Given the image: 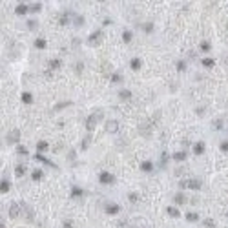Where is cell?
Masks as SVG:
<instances>
[{
    "instance_id": "obj_23",
    "label": "cell",
    "mask_w": 228,
    "mask_h": 228,
    "mask_svg": "<svg viewBox=\"0 0 228 228\" xmlns=\"http://www.w3.org/2000/svg\"><path fill=\"white\" fill-rule=\"evenodd\" d=\"M140 66H143V62H140V59H139V57H133L132 60H130V68H132L133 71H139V69H140Z\"/></svg>"
},
{
    "instance_id": "obj_47",
    "label": "cell",
    "mask_w": 228,
    "mask_h": 228,
    "mask_svg": "<svg viewBox=\"0 0 228 228\" xmlns=\"http://www.w3.org/2000/svg\"><path fill=\"white\" fill-rule=\"evenodd\" d=\"M62 228H73V221H71V219L62 221Z\"/></svg>"
},
{
    "instance_id": "obj_27",
    "label": "cell",
    "mask_w": 228,
    "mask_h": 228,
    "mask_svg": "<svg viewBox=\"0 0 228 228\" xmlns=\"http://www.w3.org/2000/svg\"><path fill=\"white\" fill-rule=\"evenodd\" d=\"M31 179H33V181H40V179H44V172L38 170V168H35L33 172H31Z\"/></svg>"
},
{
    "instance_id": "obj_21",
    "label": "cell",
    "mask_w": 228,
    "mask_h": 228,
    "mask_svg": "<svg viewBox=\"0 0 228 228\" xmlns=\"http://www.w3.org/2000/svg\"><path fill=\"white\" fill-rule=\"evenodd\" d=\"M166 214H168L170 217H173V219L181 217V212H179V208H177V206H168V208H166Z\"/></svg>"
},
{
    "instance_id": "obj_11",
    "label": "cell",
    "mask_w": 228,
    "mask_h": 228,
    "mask_svg": "<svg viewBox=\"0 0 228 228\" xmlns=\"http://www.w3.org/2000/svg\"><path fill=\"white\" fill-rule=\"evenodd\" d=\"M11 190V182H9V177H7V172L2 175V182H0V192L2 193H7Z\"/></svg>"
},
{
    "instance_id": "obj_37",
    "label": "cell",
    "mask_w": 228,
    "mask_h": 228,
    "mask_svg": "<svg viewBox=\"0 0 228 228\" xmlns=\"http://www.w3.org/2000/svg\"><path fill=\"white\" fill-rule=\"evenodd\" d=\"M201 64H203V68H214L215 60H214V59H210V57H206V59H203V60H201Z\"/></svg>"
},
{
    "instance_id": "obj_18",
    "label": "cell",
    "mask_w": 228,
    "mask_h": 228,
    "mask_svg": "<svg viewBox=\"0 0 228 228\" xmlns=\"http://www.w3.org/2000/svg\"><path fill=\"white\" fill-rule=\"evenodd\" d=\"M193 153H195V155H203V153H204V143H203V140L193 143Z\"/></svg>"
},
{
    "instance_id": "obj_35",
    "label": "cell",
    "mask_w": 228,
    "mask_h": 228,
    "mask_svg": "<svg viewBox=\"0 0 228 228\" xmlns=\"http://www.w3.org/2000/svg\"><path fill=\"white\" fill-rule=\"evenodd\" d=\"M122 73L121 71H113L111 73V82H115V84H119V82H122Z\"/></svg>"
},
{
    "instance_id": "obj_42",
    "label": "cell",
    "mask_w": 228,
    "mask_h": 228,
    "mask_svg": "<svg viewBox=\"0 0 228 228\" xmlns=\"http://www.w3.org/2000/svg\"><path fill=\"white\" fill-rule=\"evenodd\" d=\"M37 28H38V20L29 18V20H28V29H37Z\"/></svg>"
},
{
    "instance_id": "obj_13",
    "label": "cell",
    "mask_w": 228,
    "mask_h": 228,
    "mask_svg": "<svg viewBox=\"0 0 228 228\" xmlns=\"http://www.w3.org/2000/svg\"><path fill=\"white\" fill-rule=\"evenodd\" d=\"M15 13H17L18 17H26V15L29 13V6H28V4H18V6L15 7Z\"/></svg>"
},
{
    "instance_id": "obj_41",
    "label": "cell",
    "mask_w": 228,
    "mask_h": 228,
    "mask_svg": "<svg viewBox=\"0 0 228 228\" xmlns=\"http://www.w3.org/2000/svg\"><path fill=\"white\" fill-rule=\"evenodd\" d=\"M203 226L204 228H215V221L212 219V217H206V219L203 221Z\"/></svg>"
},
{
    "instance_id": "obj_50",
    "label": "cell",
    "mask_w": 228,
    "mask_h": 228,
    "mask_svg": "<svg viewBox=\"0 0 228 228\" xmlns=\"http://www.w3.org/2000/svg\"><path fill=\"white\" fill-rule=\"evenodd\" d=\"M68 159H69L71 162L75 161V150H69V153H68Z\"/></svg>"
},
{
    "instance_id": "obj_44",
    "label": "cell",
    "mask_w": 228,
    "mask_h": 228,
    "mask_svg": "<svg viewBox=\"0 0 228 228\" xmlns=\"http://www.w3.org/2000/svg\"><path fill=\"white\" fill-rule=\"evenodd\" d=\"M17 151H18L20 155H28V153H29L28 148H26V146H22V144H18V146H17Z\"/></svg>"
},
{
    "instance_id": "obj_33",
    "label": "cell",
    "mask_w": 228,
    "mask_h": 228,
    "mask_svg": "<svg viewBox=\"0 0 228 228\" xmlns=\"http://www.w3.org/2000/svg\"><path fill=\"white\" fill-rule=\"evenodd\" d=\"M84 22H86V20H84V17H82V15H75V17H73V24L77 26V28H82V26H84Z\"/></svg>"
},
{
    "instance_id": "obj_16",
    "label": "cell",
    "mask_w": 228,
    "mask_h": 228,
    "mask_svg": "<svg viewBox=\"0 0 228 228\" xmlns=\"http://www.w3.org/2000/svg\"><path fill=\"white\" fill-rule=\"evenodd\" d=\"M117 97H119L121 101H130V99H132V91L126 90V88H122V90L117 91Z\"/></svg>"
},
{
    "instance_id": "obj_15",
    "label": "cell",
    "mask_w": 228,
    "mask_h": 228,
    "mask_svg": "<svg viewBox=\"0 0 228 228\" xmlns=\"http://www.w3.org/2000/svg\"><path fill=\"white\" fill-rule=\"evenodd\" d=\"M33 48H37V49H46V48H48V40H46L44 37H38V38H35V42H33Z\"/></svg>"
},
{
    "instance_id": "obj_4",
    "label": "cell",
    "mask_w": 228,
    "mask_h": 228,
    "mask_svg": "<svg viewBox=\"0 0 228 228\" xmlns=\"http://www.w3.org/2000/svg\"><path fill=\"white\" fill-rule=\"evenodd\" d=\"M102 37H104L102 29H97V31H93V33L88 37V44H90V46H99L101 42H102Z\"/></svg>"
},
{
    "instance_id": "obj_31",
    "label": "cell",
    "mask_w": 228,
    "mask_h": 228,
    "mask_svg": "<svg viewBox=\"0 0 228 228\" xmlns=\"http://www.w3.org/2000/svg\"><path fill=\"white\" fill-rule=\"evenodd\" d=\"M168 161H170L168 151H162V153H161V161H159V166H161V168H164V166L168 164Z\"/></svg>"
},
{
    "instance_id": "obj_26",
    "label": "cell",
    "mask_w": 228,
    "mask_h": 228,
    "mask_svg": "<svg viewBox=\"0 0 228 228\" xmlns=\"http://www.w3.org/2000/svg\"><path fill=\"white\" fill-rule=\"evenodd\" d=\"M24 173H26V164H24V162H18V164L15 166V175L17 177H22Z\"/></svg>"
},
{
    "instance_id": "obj_28",
    "label": "cell",
    "mask_w": 228,
    "mask_h": 228,
    "mask_svg": "<svg viewBox=\"0 0 228 228\" xmlns=\"http://www.w3.org/2000/svg\"><path fill=\"white\" fill-rule=\"evenodd\" d=\"M199 49H201V51H204V53H208V51L212 49V42H210V40H201Z\"/></svg>"
},
{
    "instance_id": "obj_48",
    "label": "cell",
    "mask_w": 228,
    "mask_h": 228,
    "mask_svg": "<svg viewBox=\"0 0 228 228\" xmlns=\"http://www.w3.org/2000/svg\"><path fill=\"white\" fill-rule=\"evenodd\" d=\"M82 44V40L79 38V37H75V38H71V46H80Z\"/></svg>"
},
{
    "instance_id": "obj_38",
    "label": "cell",
    "mask_w": 228,
    "mask_h": 228,
    "mask_svg": "<svg viewBox=\"0 0 228 228\" xmlns=\"http://www.w3.org/2000/svg\"><path fill=\"white\" fill-rule=\"evenodd\" d=\"M212 126H214V130H223L224 128V121H223V119H214Z\"/></svg>"
},
{
    "instance_id": "obj_34",
    "label": "cell",
    "mask_w": 228,
    "mask_h": 228,
    "mask_svg": "<svg viewBox=\"0 0 228 228\" xmlns=\"http://www.w3.org/2000/svg\"><path fill=\"white\" fill-rule=\"evenodd\" d=\"M173 203H175V204H184V203H186L184 193H175V195H173Z\"/></svg>"
},
{
    "instance_id": "obj_29",
    "label": "cell",
    "mask_w": 228,
    "mask_h": 228,
    "mask_svg": "<svg viewBox=\"0 0 228 228\" xmlns=\"http://www.w3.org/2000/svg\"><path fill=\"white\" fill-rule=\"evenodd\" d=\"M90 143H91V133H88V135H86L84 139H82V143H80V150H88L90 148Z\"/></svg>"
},
{
    "instance_id": "obj_9",
    "label": "cell",
    "mask_w": 228,
    "mask_h": 228,
    "mask_svg": "<svg viewBox=\"0 0 228 228\" xmlns=\"http://www.w3.org/2000/svg\"><path fill=\"white\" fill-rule=\"evenodd\" d=\"M99 182L101 184H113L115 182V175L110 172H101L99 173Z\"/></svg>"
},
{
    "instance_id": "obj_7",
    "label": "cell",
    "mask_w": 228,
    "mask_h": 228,
    "mask_svg": "<svg viewBox=\"0 0 228 228\" xmlns=\"http://www.w3.org/2000/svg\"><path fill=\"white\" fill-rule=\"evenodd\" d=\"M20 215H22V204L13 203L11 206H9V217H11V219H18Z\"/></svg>"
},
{
    "instance_id": "obj_5",
    "label": "cell",
    "mask_w": 228,
    "mask_h": 228,
    "mask_svg": "<svg viewBox=\"0 0 228 228\" xmlns=\"http://www.w3.org/2000/svg\"><path fill=\"white\" fill-rule=\"evenodd\" d=\"M18 140H20V130L13 128L11 132L6 135V143H7V144H17V146H18Z\"/></svg>"
},
{
    "instance_id": "obj_3",
    "label": "cell",
    "mask_w": 228,
    "mask_h": 228,
    "mask_svg": "<svg viewBox=\"0 0 228 228\" xmlns=\"http://www.w3.org/2000/svg\"><path fill=\"white\" fill-rule=\"evenodd\" d=\"M20 204H22L24 221H26V223H33V221H35V212H33V208H31L29 204H26V203H20Z\"/></svg>"
},
{
    "instance_id": "obj_17",
    "label": "cell",
    "mask_w": 228,
    "mask_h": 228,
    "mask_svg": "<svg viewBox=\"0 0 228 228\" xmlns=\"http://www.w3.org/2000/svg\"><path fill=\"white\" fill-rule=\"evenodd\" d=\"M69 106H73V101H62V102H57L55 106H53V111H60V110H64V108H69Z\"/></svg>"
},
{
    "instance_id": "obj_25",
    "label": "cell",
    "mask_w": 228,
    "mask_h": 228,
    "mask_svg": "<svg viewBox=\"0 0 228 228\" xmlns=\"http://www.w3.org/2000/svg\"><path fill=\"white\" fill-rule=\"evenodd\" d=\"M60 66H62V60H60V59H51V60L48 62V68H49V71H51V69H59Z\"/></svg>"
},
{
    "instance_id": "obj_30",
    "label": "cell",
    "mask_w": 228,
    "mask_h": 228,
    "mask_svg": "<svg viewBox=\"0 0 228 228\" xmlns=\"http://www.w3.org/2000/svg\"><path fill=\"white\" fill-rule=\"evenodd\" d=\"M73 71L77 73V75H82V71H84V62L82 60H77L73 64Z\"/></svg>"
},
{
    "instance_id": "obj_56",
    "label": "cell",
    "mask_w": 228,
    "mask_h": 228,
    "mask_svg": "<svg viewBox=\"0 0 228 228\" xmlns=\"http://www.w3.org/2000/svg\"><path fill=\"white\" fill-rule=\"evenodd\" d=\"M226 215H228V212H226Z\"/></svg>"
},
{
    "instance_id": "obj_46",
    "label": "cell",
    "mask_w": 228,
    "mask_h": 228,
    "mask_svg": "<svg viewBox=\"0 0 228 228\" xmlns=\"http://www.w3.org/2000/svg\"><path fill=\"white\" fill-rule=\"evenodd\" d=\"M219 150H223V151H228V140H226V139L219 143Z\"/></svg>"
},
{
    "instance_id": "obj_19",
    "label": "cell",
    "mask_w": 228,
    "mask_h": 228,
    "mask_svg": "<svg viewBox=\"0 0 228 228\" xmlns=\"http://www.w3.org/2000/svg\"><path fill=\"white\" fill-rule=\"evenodd\" d=\"M140 170H143L144 173L153 172V162H151V161H143V162H140Z\"/></svg>"
},
{
    "instance_id": "obj_51",
    "label": "cell",
    "mask_w": 228,
    "mask_h": 228,
    "mask_svg": "<svg viewBox=\"0 0 228 228\" xmlns=\"http://www.w3.org/2000/svg\"><path fill=\"white\" fill-rule=\"evenodd\" d=\"M110 69H111V68H110V64H102V71H104V73H106V71H110Z\"/></svg>"
},
{
    "instance_id": "obj_55",
    "label": "cell",
    "mask_w": 228,
    "mask_h": 228,
    "mask_svg": "<svg viewBox=\"0 0 228 228\" xmlns=\"http://www.w3.org/2000/svg\"><path fill=\"white\" fill-rule=\"evenodd\" d=\"M226 29H228V24H226Z\"/></svg>"
},
{
    "instance_id": "obj_45",
    "label": "cell",
    "mask_w": 228,
    "mask_h": 228,
    "mask_svg": "<svg viewBox=\"0 0 228 228\" xmlns=\"http://www.w3.org/2000/svg\"><path fill=\"white\" fill-rule=\"evenodd\" d=\"M128 199H130V203H137V201H139V195H137L135 192H130V193H128Z\"/></svg>"
},
{
    "instance_id": "obj_22",
    "label": "cell",
    "mask_w": 228,
    "mask_h": 228,
    "mask_svg": "<svg viewBox=\"0 0 228 228\" xmlns=\"http://www.w3.org/2000/svg\"><path fill=\"white\" fill-rule=\"evenodd\" d=\"M48 150H49L48 140H38L37 143V153H42V151H48Z\"/></svg>"
},
{
    "instance_id": "obj_12",
    "label": "cell",
    "mask_w": 228,
    "mask_h": 228,
    "mask_svg": "<svg viewBox=\"0 0 228 228\" xmlns=\"http://www.w3.org/2000/svg\"><path fill=\"white\" fill-rule=\"evenodd\" d=\"M172 159L175 161V162H184L188 159V151H184V150H179V151H175V153L172 155Z\"/></svg>"
},
{
    "instance_id": "obj_8",
    "label": "cell",
    "mask_w": 228,
    "mask_h": 228,
    "mask_svg": "<svg viewBox=\"0 0 228 228\" xmlns=\"http://www.w3.org/2000/svg\"><path fill=\"white\" fill-rule=\"evenodd\" d=\"M151 124L153 122H150V121H146V122H140L139 124V133L143 135V137H151Z\"/></svg>"
},
{
    "instance_id": "obj_10",
    "label": "cell",
    "mask_w": 228,
    "mask_h": 228,
    "mask_svg": "<svg viewBox=\"0 0 228 228\" xmlns=\"http://www.w3.org/2000/svg\"><path fill=\"white\" fill-rule=\"evenodd\" d=\"M106 132L111 133V135H115V133L119 132V122L115 121V119H110V121H106Z\"/></svg>"
},
{
    "instance_id": "obj_52",
    "label": "cell",
    "mask_w": 228,
    "mask_h": 228,
    "mask_svg": "<svg viewBox=\"0 0 228 228\" xmlns=\"http://www.w3.org/2000/svg\"><path fill=\"white\" fill-rule=\"evenodd\" d=\"M60 148H64V143H59V144L55 146V150H53V151H60Z\"/></svg>"
},
{
    "instance_id": "obj_2",
    "label": "cell",
    "mask_w": 228,
    "mask_h": 228,
    "mask_svg": "<svg viewBox=\"0 0 228 228\" xmlns=\"http://www.w3.org/2000/svg\"><path fill=\"white\" fill-rule=\"evenodd\" d=\"M179 186L181 188H190V190H201L203 188V181L199 179V177H190V179H182L181 182H179Z\"/></svg>"
},
{
    "instance_id": "obj_20",
    "label": "cell",
    "mask_w": 228,
    "mask_h": 228,
    "mask_svg": "<svg viewBox=\"0 0 228 228\" xmlns=\"http://www.w3.org/2000/svg\"><path fill=\"white\" fill-rule=\"evenodd\" d=\"M82 195H84V190L80 186H77V184H73L71 186V197L77 199V197H82Z\"/></svg>"
},
{
    "instance_id": "obj_14",
    "label": "cell",
    "mask_w": 228,
    "mask_h": 228,
    "mask_svg": "<svg viewBox=\"0 0 228 228\" xmlns=\"http://www.w3.org/2000/svg\"><path fill=\"white\" fill-rule=\"evenodd\" d=\"M33 159H35V161H40V162H44V164H48V166H51V168H57V164H55V162H53V161H49V159H46L42 153H35V155H33Z\"/></svg>"
},
{
    "instance_id": "obj_54",
    "label": "cell",
    "mask_w": 228,
    "mask_h": 228,
    "mask_svg": "<svg viewBox=\"0 0 228 228\" xmlns=\"http://www.w3.org/2000/svg\"><path fill=\"white\" fill-rule=\"evenodd\" d=\"M0 228H6V226H4V221H2V224H0Z\"/></svg>"
},
{
    "instance_id": "obj_36",
    "label": "cell",
    "mask_w": 228,
    "mask_h": 228,
    "mask_svg": "<svg viewBox=\"0 0 228 228\" xmlns=\"http://www.w3.org/2000/svg\"><path fill=\"white\" fill-rule=\"evenodd\" d=\"M153 22H144V24H140V29L144 31V33H151V31H153Z\"/></svg>"
},
{
    "instance_id": "obj_43",
    "label": "cell",
    "mask_w": 228,
    "mask_h": 228,
    "mask_svg": "<svg viewBox=\"0 0 228 228\" xmlns=\"http://www.w3.org/2000/svg\"><path fill=\"white\" fill-rule=\"evenodd\" d=\"M42 9V4L40 2H35V6H29V13H38Z\"/></svg>"
},
{
    "instance_id": "obj_1",
    "label": "cell",
    "mask_w": 228,
    "mask_h": 228,
    "mask_svg": "<svg viewBox=\"0 0 228 228\" xmlns=\"http://www.w3.org/2000/svg\"><path fill=\"white\" fill-rule=\"evenodd\" d=\"M102 119H104V111L102 110H95L91 115H88V119H86V130H88V133H93L97 122H101Z\"/></svg>"
},
{
    "instance_id": "obj_39",
    "label": "cell",
    "mask_w": 228,
    "mask_h": 228,
    "mask_svg": "<svg viewBox=\"0 0 228 228\" xmlns=\"http://www.w3.org/2000/svg\"><path fill=\"white\" fill-rule=\"evenodd\" d=\"M175 69H177L179 73L186 71V62H184V60H177V62H175Z\"/></svg>"
},
{
    "instance_id": "obj_49",
    "label": "cell",
    "mask_w": 228,
    "mask_h": 228,
    "mask_svg": "<svg viewBox=\"0 0 228 228\" xmlns=\"http://www.w3.org/2000/svg\"><path fill=\"white\" fill-rule=\"evenodd\" d=\"M68 22H69V20H68V15H62V17H60V24H62V26H66Z\"/></svg>"
},
{
    "instance_id": "obj_32",
    "label": "cell",
    "mask_w": 228,
    "mask_h": 228,
    "mask_svg": "<svg viewBox=\"0 0 228 228\" xmlns=\"http://www.w3.org/2000/svg\"><path fill=\"white\" fill-rule=\"evenodd\" d=\"M22 102H24V104H28V106H29V104H33V95H31L29 91H24V93H22Z\"/></svg>"
},
{
    "instance_id": "obj_53",
    "label": "cell",
    "mask_w": 228,
    "mask_h": 228,
    "mask_svg": "<svg viewBox=\"0 0 228 228\" xmlns=\"http://www.w3.org/2000/svg\"><path fill=\"white\" fill-rule=\"evenodd\" d=\"M204 113V108H197V115H203Z\"/></svg>"
},
{
    "instance_id": "obj_24",
    "label": "cell",
    "mask_w": 228,
    "mask_h": 228,
    "mask_svg": "<svg viewBox=\"0 0 228 228\" xmlns=\"http://www.w3.org/2000/svg\"><path fill=\"white\" fill-rule=\"evenodd\" d=\"M132 40H133V31H132V29H124V31H122V42L130 44Z\"/></svg>"
},
{
    "instance_id": "obj_6",
    "label": "cell",
    "mask_w": 228,
    "mask_h": 228,
    "mask_svg": "<svg viewBox=\"0 0 228 228\" xmlns=\"http://www.w3.org/2000/svg\"><path fill=\"white\" fill-rule=\"evenodd\" d=\"M104 212H106L108 215H117L119 212H121V206H119L117 203L106 201V203H104Z\"/></svg>"
},
{
    "instance_id": "obj_40",
    "label": "cell",
    "mask_w": 228,
    "mask_h": 228,
    "mask_svg": "<svg viewBox=\"0 0 228 228\" xmlns=\"http://www.w3.org/2000/svg\"><path fill=\"white\" fill-rule=\"evenodd\" d=\"M186 221L188 223H195V221H199V215L195 214V212H188L186 214Z\"/></svg>"
}]
</instances>
